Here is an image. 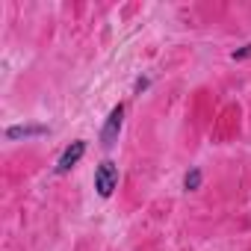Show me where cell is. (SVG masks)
<instances>
[{"label":"cell","mask_w":251,"mask_h":251,"mask_svg":"<svg viewBox=\"0 0 251 251\" xmlns=\"http://www.w3.org/2000/svg\"><path fill=\"white\" fill-rule=\"evenodd\" d=\"M83 154H86V142L83 139H77V142H71L65 151H62V157H59V163H56V172L59 175H65V172H71L80 160H83Z\"/></svg>","instance_id":"3"},{"label":"cell","mask_w":251,"mask_h":251,"mask_svg":"<svg viewBox=\"0 0 251 251\" xmlns=\"http://www.w3.org/2000/svg\"><path fill=\"white\" fill-rule=\"evenodd\" d=\"M242 56H251V45H245L242 50H236V53H233V59H242Z\"/></svg>","instance_id":"6"},{"label":"cell","mask_w":251,"mask_h":251,"mask_svg":"<svg viewBox=\"0 0 251 251\" xmlns=\"http://www.w3.org/2000/svg\"><path fill=\"white\" fill-rule=\"evenodd\" d=\"M183 186H186V189H198V186H201V172H198V169H192V172L183 177Z\"/></svg>","instance_id":"5"},{"label":"cell","mask_w":251,"mask_h":251,"mask_svg":"<svg viewBox=\"0 0 251 251\" xmlns=\"http://www.w3.org/2000/svg\"><path fill=\"white\" fill-rule=\"evenodd\" d=\"M48 133V127H9L6 139H27V136H42Z\"/></svg>","instance_id":"4"},{"label":"cell","mask_w":251,"mask_h":251,"mask_svg":"<svg viewBox=\"0 0 251 251\" xmlns=\"http://www.w3.org/2000/svg\"><path fill=\"white\" fill-rule=\"evenodd\" d=\"M121 124H124V106H112V112L106 115V124H103V130H100V145L103 148H112L118 133H121Z\"/></svg>","instance_id":"2"},{"label":"cell","mask_w":251,"mask_h":251,"mask_svg":"<svg viewBox=\"0 0 251 251\" xmlns=\"http://www.w3.org/2000/svg\"><path fill=\"white\" fill-rule=\"evenodd\" d=\"M118 186V166L112 160H103L98 169H95V189L100 198H109Z\"/></svg>","instance_id":"1"}]
</instances>
